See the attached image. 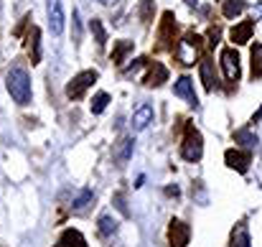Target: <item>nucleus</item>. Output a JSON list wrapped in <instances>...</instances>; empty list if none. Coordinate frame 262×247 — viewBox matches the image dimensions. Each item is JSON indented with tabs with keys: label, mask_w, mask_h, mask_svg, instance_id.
I'll return each instance as SVG.
<instances>
[{
	"label": "nucleus",
	"mask_w": 262,
	"mask_h": 247,
	"mask_svg": "<svg viewBox=\"0 0 262 247\" xmlns=\"http://www.w3.org/2000/svg\"><path fill=\"white\" fill-rule=\"evenodd\" d=\"M173 33H176V18H173V13L168 10V13H163V26H161V31H158V41H161V46H171Z\"/></svg>",
	"instance_id": "f8f14e48"
},
{
	"label": "nucleus",
	"mask_w": 262,
	"mask_h": 247,
	"mask_svg": "<svg viewBox=\"0 0 262 247\" xmlns=\"http://www.w3.org/2000/svg\"><path fill=\"white\" fill-rule=\"evenodd\" d=\"M260 117H262V110H260V112H257V115H255V122H257V120H260Z\"/></svg>",
	"instance_id": "c756f323"
},
{
	"label": "nucleus",
	"mask_w": 262,
	"mask_h": 247,
	"mask_svg": "<svg viewBox=\"0 0 262 247\" xmlns=\"http://www.w3.org/2000/svg\"><path fill=\"white\" fill-rule=\"evenodd\" d=\"M163 82H168V69L161 61H153L150 69H148V74H145V79H143V84L145 87H161Z\"/></svg>",
	"instance_id": "6e6552de"
},
{
	"label": "nucleus",
	"mask_w": 262,
	"mask_h": 247,
	"mask_svg": "<svg viewBox=\"0 0 262 247\" xmlns=\"http://www.w3.org/2000/svg\"><path fill=\"white\" fill-rule=\"evenodd\" d=\"M186 3H196V0H186Z\"/></svg>",
	"instance_id": "7c9ffc66"
},
{
	"label": "nucleus",
	"mask_w": 262,
	"mask_h": 247,
	"mask_svg": "<svg viewBox=\"0 0 262 247\" xmlns=\"http://www.w3.org/2000/svg\"><path fill=\"white\" fill-rule=\"evenodd\" d=\"M252 77H262V44L252 46Z\"/></svg>",
	"instance_id": "5701e85b"
},
{
	"label": "nucleus",
	"mask_w": 262,
	"mask_h": 247,
	"mask_svg": "<svg viewBox=\"0 0 262 247\" xmlns=\"http://www.w3.org/2000/svg\"><path fill=\"white\" fill-rule=\"evenodd\" d=\"M252 20H262V3H257L252 8Z\"/></svg>",
	"instance_id": "cd10ccee"
},
{
	"label": "nucleus",
	"mask_w": 262,
	"mask_h": 247,
	"mask_svg": "<svg viewBox=\"0 0 262 247\" xmlns=\"http://www.w3.org/2000/svg\"><path fill=\"white\" fill-rule=\"evenodd\" d=\"M188 237H191L188 224L181 222V219H171V224H168V240H171V245L173 247H186L188 245Z\"/></svg>",
	"instance_id": "0eeeda50"
},
{
	"label": "nucleus",
	"mask_w": 262,
	"mask_h": 247,
	"mask_svg": "<svg viewBox=\"0 0 262 247\" xmlns=\"http://www.w3.org/2000/svg\"><path fill=\"white\" fill-rule=\"evenodd\" d=\"M224 161H227L229 168H234V171H239V173H247V168L252 163L250 153H242V151H227Z\"/></svg>",
	"instance_id": "9d476101"
},
{
	"label": "nucleus",
	"mask_w": 262,
	"mask_h": 247,
	"mask_svg": "<svg viewBox=\"0 0 262 247\" xmlns=\"http://www.w3.org/2000/svg\"><path fill=\"white\" fill-rule=\"evenodd\" d=\"M26 46H28V54H31V64H38L41 61V31L36 26H31Z\"/></svg>",
	"instance_id": "9b49d317"
},
{
	"label": "nucleus",
	"mask_w": 262,
	"mask_h": 247,
	"mask_svg": "<svg viewBox=\"0 0 262 247\" xmlns=\"http://www.w3.org/2000/svg\"><path fill=\"white\" fill-rule=\"evenodd\" d=\"M107 102H110V94H107V92L94 94V99H92V115H102L104 107H107Z\"/></svg>",
	"instance_id": "393cba45"
},
{
	"label": "nucleus",
	"mask_w": 262,
	"mask_h": 247,
	"mask_svg": "<svg viewBox=\"0 0 262 247\" xmlns=\"http://www.w3.org/2000/svg\"><path fill=\"white\" fill-rule=\"evenodd\" d=\"M140 18H143V23L153 20V0H140Z\"/></svg>",
	"instance_id": "a878e982"
},
{
	"label": "nucleus",
	"mask_w": 262,
	"mask_h": 247,
	"mask_svg": "<svg viewBox=\"0 0 262 247\" xmlns=\"http://www.w3.org/2000/svg\"><path fill=\"white\" fill-rule=\"evenodd\" d=\"M173 94H176V97H183L191 107H196V105H199L196 92H193V82H191L188 77H181V79L173 84Z\"/></svg>",
	"instance_id": "1a4fd4ad"
},
{
	"label": "nucleus",
	"mask_w": 262,
	"mask_h": 247,
	"mask_svg": "<svg viewBox=\"0 0 262 247\" xmlns=\"http://www.w3.org/2000/svg\"><path fill=\"white\" fill-rule=\"evenodd\" d=\"M133 51V41H120L117 46H115V51H112V61L117 64V67H122V61H125V56Z\"/></svg>",
	"instance_id": "412c9836"
},
{
	"label": "nucleus",
	"mask_w": 262,
	"mask_h": 247,
	"mask_svg": "<svg viewBox=\"0 0 262 247\" xmlns=\"http://www.w3.org/2000/svg\"><path fill=\"white\" fill-rule=\"evenodd\" d=\"M54 247H87V240H84V235L79 230H64L59 242Z\"/></svg>",
	"instance_id": "4468645a"
},
{
	"label": "nucleus",
	"mask_w": 262,
	"mask_h": 247,
	"mask_svg": "<svg viewBox=\"0 0 262 247\" xmlns=\"http://www.w3.org/2000/svg\"><path fill=\"white\" fill-rule=\"evenodd\" d=\"M115 161H117V166H125L127 161H130V156H133V138H122L120 143H117V148H115Z\"/></svg>",
	"instance_id": "f3484780"
},
{
	"label": "nucleus",
	"mask_w": 262,
	"mask_h": 247,
	"mask_svg": "<svg viewBox=\"0 0 262 247\" xmlns=\"http://www.w3.org/2000/svg\"><path fill=\"white\" fill-rule=\"evenodd\" d=\"M199 54H201V38L196 36V33H188L183 41H178V46H176V59L183 64V67H191L196 59H199Z\"/></svg>",
	"instance_id": "7ed1b4c3"
},
{
	"label": "nucleus",
	"mask_w": 262,
	"mask_h": 247,
	"mask_svg": "<svg viewBox=\"0 0 262 247\" xmlns=\"http://www.w3.org/2000/svg\"><path fill=\"white\" fill-rule=\"evenodd\" d=\"M99 3H102V5H117L120 0H99Z\"/></svg>",
	"instance_id": "c85d7f7f"
},
{
	"label": "nucleus",
	"mask_w": 262,
	"mask_h": 247,
	"mask_svg": "<svg viewBox=\"0 0 262 247\" xmlns=\"http://www.w3.org/2000/svg\"><path fill=\"white\" fill-rule=\"evenodd\" d=\"M46 13H49V28H51V33L54 36H61L64 33V5H61V0H49Z\"/></svg>",
	"instance_id": "39448f33"
},
{
	"label": "nucleus",
	"mask_w": 262,
	"mask_h": 247,
	"mask_svg": "<svg viewBox=\"0 0 262 247\" xmlns=\"http://www.w3.org/2000/svg\"><path fill=\"white\" fill-rule=\"evenodd\" d=\"M181 156H183V161H188V163H196V161H201V156H204V140H201V133H199L193 125H186V130H183Z\"/></svg>",
	"instance_id": "f03ea898"
},
{
	"label": "nucleus",
	"mask_w": 262,
	"mask_h": 247,
	"mask_svg": "<svg viewBox=\"0 0 262 247\" xmlns=\"http://www.w3.org/2000/svg\"><path fill=\"white\" fill-rule=\"evenodd\" d=\"M234 140L242 143V146H247V148H255V146L260 143L257 135H255L252 130H237V133H234Z\"/></svg>",
	"instance_id": "4be33fe9"
},
{
	"label": "nucleus",
	"mask_w": 262,
	"mask_h": 247,
	"mask_svg": "<svg viewBox=\"0 0 262 247\" xmlns=\"http://www.w3.org/2000/svg\"><path fill=\"white\" fill-rule=\"evenodd\" d=\"M252 31H255V23L252 20H245V23H239V26L232 28V41L242 46V44H247L252 38Z\"/></svg>",
	"instance_id": "2eb2a0df"
},
{
	"label": "nucleus",
	"mask_w": 262,
	"mask_h": 247,
	"mask_svg": "<svg viewBox=\"0 0 262 247\" xmlns=\"http://www.w3.org/2000/svg\"><path fill=\"white\" fill-rule=\"evenodd\" d=\"M150 122H153V105H140L133 112V128L135 130H145Z\"/></svg>",
	"instance_id": "ddd939ff"
},
{
	"label": "nucleus",
	"mask_w": 262,
	"mask_h": 247,
	"mask_svg": "<svg viewBox=\"0 0 262 247\" xmlns=\"http://www.w3.org/2000/svg\"><path fill=\"white\" fill-rule=\"evenodd\" d=\"M222 69H224V79L227 82H237L239 79V56L232 49L222 51Z\"/></svg>",
	"instance_id": "423d86ee"
},
{
	"label": "nucleus",
	"mask_w": 262,
	"mask_h": 247,
	"mask_svg": "<svg viewBox=\"0 0 262 247\" xmlns=\"http://www.w3.org/2000/svg\"><path fill=\"white\" fill-rule=\"evenodd\" d=\"M99 79V74L92 69V72H82V74H77L72 82L67 84V97L69 99H82L84 97V92H87L92 84Z\"/></svg>",
	"instance_id": "20e7f679"
},
{
	"label": "nucleus",
	"mask_w": 262,
	"mask_h": 247,
	"mask_svg": "<svg viewBox=\"0 0 262 247\" xmlns=\"http://www.w3.org/2000/svg\"><path fill=\"white\" fill-rule=\"evenodd\" d=\"M92 199H94L92 189H84V191H82V194L77 196V201H74V209H77V212H79V209H84V207H87V204L92 201Z\"/></svg>",
	"instance_id": "bb28decb"
},
{
	"label": "nucleus",
	"mask_w": 262,
	"mask_h": 247,
	"mask_svg": "<svg viewBox=\"0 0 262 247\" xmlns=\"http://www.w3.org/2000/svg\"><path fill=\"white\" fill-rule=\"evenodd\" d=\"M229 247H252V242H250V232H247V224H245V222H239V224L232 230Z\"/></svg>",
	"instance_id": "dca6fc26"
},
{
	"label": "nucleus",
	"mask_w": 262,
	"mask_h": 247,
	"mask_svg": "<svg viewBox=\"0 0 262 247\" xmlns=\"http://www.w3.org/2000/svg\"><path fill=\"white\" fill-rule=\"evenodd\" d=\"M199 72H201V82H204V87L211 92V87H214V64H211L209 59H201Z\"/></svg>",
	"instance_id": "aec40b11"
},
{
	"label": "nucleus",
	"mask_w": 262,
	"mask_h": 247,
	"mask_svg": "<svg viewBox=\"0 0 262 247\" xmlns=\"http://www.w3.org/2000/svg\"><path fill=\"white\" fill-rule=\"evenodd\" d=\"M89 28H92L94 38H97V46H104V44H107V33H104V26H102V20H99V18H92Z\"/></svg>",
	"instance_id": "b1692460"
},
{
	"label": "nucleus",
	"mask_w": 262,
	"mask_h": 247,
	"mask_svg": "<svg viewBox=\"0 0 262 247\" xmlns=\"http://www.w3.org/2000/svg\"><path fill=\"white\" fill-rule=\"evenodd\" d=\"M97 227H99V232H102L104 237H110V235L117 232V219H115L112 214H102V217L97 219Z\"/></svg>",
	"instance_id": "6ab92c4d"
},
{
	"label": "nucleus",
	"mask_w": 262,
	"mask_h": 247,
	"mask_svg": "<svg viewBox=\"0 0 262 247\" xmlns=\"http://www.w3.org/2000/svg\"><path fill=\"white\" fill-rule=\"evenodd\" d=\"M5 87H8L10 97H13L20 107L31 102V77H28V72H26L23 67H13V69L8 72Z\"/></svg>",
	"instance_id": "f257e3e1"
},
{
	"label": "nucleus",
	"mask_w": 262,
	"mask_h": 247,
	"mask_svg": "<svg viewBox=\"0 0 262 247\" xmlns=\"http://www.w3.org/2000/svg\"><path fill=\"white\" fill-rule=\"evenodd\" d=\"M245 8H247L245 0H224L222 13H224V18H237L239 13H245Z\"/></svg>",
	"instance_id": "a211bd4d"
}]
</instances>
